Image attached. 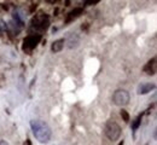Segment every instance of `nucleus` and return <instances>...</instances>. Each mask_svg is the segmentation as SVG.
I'll return each mask as SVG.
<instances>
[{
    "label": "nucleus",
    "instance_id": "nucleus-2",
    "mask_svg": "<svg viewBox=\"0 0 157 145\" xmlns=\"http://www.w3.org/2000/svg\"><path fill=\"white\" fill-rule=\"evenodd\" d=\"M121 133H122L121 126L115 120L108 121L105 124V126H104V134H105V137L110 142H116V140H118L120 137H121Z\"/></svg>",
    "mask_w": 157,
    "mask_h": 145
},
{
    "label": "nucleus",
    "instance_id": "nucleus-8",
    "mask_svg": "<svg viewBox=\"0 0 157 145\" xmlns=\"http://www.w3.org/2000/svg\"><path fill=\"white\" fill-rule=\"evenodd\" d=\"M53 145H59V144H53Z\"/></svg>",
    "mask_w": 157,
    "mask_h": 145
},
{
    "label": "nucleus",
    "instance_id": "nucleus-6",
    "mask_svg": "<svg viewBox=\"0 0 157 145\" xmlns=\"http://www.w3.org/2000/svg\"><path fill=\"white\" fill-rule=\"evenodd\" d=\"M64 45H65V40L64 39H57L52 42L51 45V51L52 52H60L63 48H64Z\"/></svg>",
    "mask_w": 157,
    "mask_h": 145
},
{
    "label": "nucleus",
    "instance_id": "nucleus-5",
    "mask_svg": "<svg viewBox=\"0 0 157 145\" xmlns=\"http://www.w3.org/2000/svg\"><path fill=\"white\" fill-rule=\"evenodd\" d=\"M65 45L68 46L69 50H74V48H76L78 45H80V36H78V34H73V35H70V36L65 40Z\"/></svg>",
    "mask_w": 157,
    "mask_h": 145
},
{
    "label": "nucleus",
    "instance_id": "nucleus-3",
    "mask_svg": "<svg viewBox=\"0 0 157 145\" xmlns=\"http://www.w3.org/2000/svg\"><path fill=\"white\" fill-rule=\"evenodd\" d=\"M111 101L113 103L115 104L116 106H126L127 104L129 103L131 101V94L127 90H123V88H118L116 90L114 93H113V97H111Z\"/></svg>",
    "mask_w": 157,
    "mask_h": 145
},
{
    "label": "nucleus",
    "instance_id": "nucleus-4",
    "mask_svg": "<svg viewBox=\"0 0 157 145\" xmlns=\"http://www.w3.org/2000/svg\"><path fill=\"white\" fill-rule=\"evenodd\" d=\"M155 87H156L155 83H151V82L140 83L137 88V93L138 94H147V93H150L151 91H154Z\"/></svg>",
    "mask_w": 157,
    "mask_h": 145
},
{
    "label": "nucleus",
    "instance_id": "nucleus-1",
    "mask_svg": "<svg viewBox=\"0 0 157 145\" xmlns=\"http://www.w3.org/2000/svg\"><path fill=\"white\" fill-rule=\"evenodd\" d=\"M29 124H30V129H32L34 138L39 143H41V144L50 143V140L52 139V129L47 122L39 120V119H34L30 121Z\"/></svg>",
    "mask_w": 157,
    "mask_h": 145
},
{
    "label": "nucleus",
    "instance_id": "nucleus-7",
    "mask_svg": "<svg viewBox=\"0 0 157 145\" xmlns=\"http://www.w3.org/2000/svg\"><path fill=\"white\" fill-rule=\"evenodd\" d=\"M0 145H10V143H9L7 140H4V139H1V140H0Z\"/></svg>",
    "mask_w": 157,
    "mask_h": 145
}]
</instances>
